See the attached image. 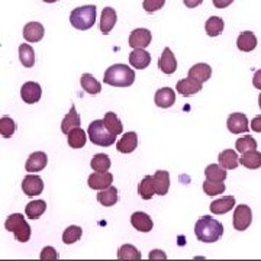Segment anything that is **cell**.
<instances>
[{"instance_id": "obj_39", "label": "cell", "mask_w": 261, "mask_h": 261, "mask_svg": "<svg viewBox=\"0 0 261 261\" xmlns=\"http://www.w3.org/2000/svg\"><path fill=\"white\" fill-rule=\"evenodd\" d=\"M235 148L238 152H247V151H254L257 148V141L254 140L252 137L247 135V137H243V138H238L237 142H235Z\"/></svg>"}, {"instance_id": "obj_5", "label": "cell", "mask_w": 261, "mask_h": 261, "mask_svg": "<svg viewBox=\"0 0 261 261\" xmlns=\"http://www.w3.org/2000/svg\"><path fill=\"white\" fill-rule=\"evenodd\" d=\"M5 228L9 232L15 233V238L18 240L19 243H27L31 238V226L25 221L23 215L13 214L10 215L9 218L5 222Z\"/></svg>"}, {"instance_id": "obj_31", "label": "cell", "mask_w": 261, "mask_h": 261, "mask_svg": "<svg viewBox=\"0 0 261 261\" xmlns=\"http://www.w3.org/2000/svg\"><path fill=\"white\" fill-rule=\"evenodd\" d=\"M86 141H87L86 132H84L80 126H79V128H74V129H71L68 132V145H70L71 148H83L84 145H86Z\"/></svg>"}, {"instance_id": "obj_48", "label": "cell", "mask_w": 261, "mask_h": 261, "mask_svg": "<svg viewBox=\"0 0 261 261\" xmlns=\"http://www.w3.org/2000/svg\"><path fill=\"white\" fill-rule=\"evenodd\" d=\"M252 84H254V87H255V89L261 90V70L255 71V74H254V79H252Z\"/></svg>"}, {"instance_id": "obj_30", "label": "cell", "mask_w": 261, "mask_h": 261, "mask_svg": "<svg viewBox=\"0 0 261 261\" xmlns=\"http://www.w3.org/2000/svg\"><path fill=\"white\" fill-rule=\"evenodd\" d=\"M80 84L89 94H99L102 92V84L99 83L93 77V74H90V73H86V74L82 75Z\"/></svg>"}, {"instance_id": "obj_25", "label": "cell", "mask_w": 261, "mask_h": 261, "mask_svg": "<svg viewBox=\"0 0 261 261\" xmlns=\"http://www.w3.org/2000/svg\"><path fill=\"white\" fill-rule=\"evenodd\" d=\"M79 126H80V116H79V113L75 111V106L73 105L70 112L65 115L64 119L61 122V130H63V134L68 135L70 130L74 129V128H79Z\"/></svg>"}, {"instance_id": "obj_46", "label": "cell", "mask_w": 261, "mask_h": 261, "mask_svg": "<svg viewBox=\"0 0 261 261\" xmlns=\"http://www.w3.org/2000/svg\"><path fill=\"white\" fill-rule=\"evenodd\" d=\"M233 0H214V6L218 8V9H224V8H228L229 5H232Z\"/></svg>"}, {"instance_id": "obj_6", "label": "cell", "mask_w": 261, "mask_h": 261, "mask_svg": "<svg viewBox=\"0 0 261 261\" xmlns=\"http://www.w3.org/2000/svg\"><path fill=\"white\" fill-rule=\"evenodd\" d=\"M252 222V212L250 206L240 205L233 212V228L237 231H245Z\"/></svg>"}, {"instance_id": "obj_42", "label": "cell", "mask_w": 261, "mask_h": 261, "mask_svg": "<svg viewBox=\"0 0 261 261\" xmlns=\"http://www.w3.org/2000/svg\"><path fill=\"white\" fill-rule=\"evenodd\" d=\"M16 130V123L9 116H3L0 119V134L3 138H10Z\"/></svg>"}, {"instance_id": "obj_13", "label": "cell", "mask_w": 261, "mask_h": 261, "mask_svg": "<svg viewBox=\"0 0 261 261\" xmlns=\"http://www.w3.org/2000/svg\"><path fill=\"white\" fill-rule=\"evenodd\" d=\"M48 157L45 152L42 151H37V152H32L29 155L28 161H27V166H25V170L28 173H37V171H41L44 168L47 167Z\"/></svg>"}, {"instance_id": "obj_19", "label": "cell", "mask_w": 261, "mask_h": 261, "mask_svg": "<svg viewBox=\"0 0 261 261\" xmlns=\"http://www.w3.org/2000/svg\"><path fill=\"white\" fill-rule=\"evenodd\" d=\"M44 27L39 22H29L23 27V38L28 42H39L44 38Z\"/></svg>"}, {"instance_id": "obj_37", "label": "cell", "mask_w": 261, "mask_h": 261, "mask_svg": "<svg viewBox=\"0 0 261 261\" xmlns=\"http://www.w3.org/2000/svg\"><path fill=\"white\" fill-rule=\"evenodd\" d=\"M118 258L119 260H141V252L137 250V247L130 244H125L118 251Z\"/></svg>"}, {"instance_id": "obj_34", "label": "cell", "mask_w": 261, "mask_h": 261, "mask_svg": "<svg viewBox=\"0 0 261 261\" xmlns=\"http://www.w3.org/2000/svg\"><path fill=\"white\" fill-rule=\"evenodd\" d=\"M19 60L23 64V67H27V68L34 67V64H35V53H34V48L28 45V44H22L19 47Z\"/></svg>"}, {"instance_id": "obj_8", "label": "cell", "mask_w": 261, "mask_h": 261, "mask_svg": "<svg viewBox=\"0 0 261 261\" xmlns=\"http://www.w3.org/2000/svg\"><path fill=\"white\" fill-rule=\"evenodd\" d=\"M226 126L228 130L231 134H244V132H248L250 126H248V118L244 115V113H232L229 115L228 121H226Z\"/></svg>"}, {"instance_id": "obj_44", "label": "cell", "mask_w": 261, "mask_h": 261, "mask_svg": "<svg viewBox=\"0 0 261 261\" xmlns=\"http://www.w3.org/2000/svg\"><path fill=\"white\" fill-rule=\"evenodd\" d=\"M60 255L56 251L54 247H45L42 251H41V260H57Z\"/></svg>"}, {"instance_id": "obj_36", "label": "cell", "mask_w": 261, "mask_h": 261, "mask_svg": "<svg viewBox=\"0 0 261 261\" xmlns=\"http://www.w3.org/2000/svg\"><path fill=\"white\" fill-rule=\"evenodd\" d=\"M226 168L218 164H211L205 168V176L207 180H214V181H225L226 178Z\"/></svg>"}, {"instance_id": "obj_41", "label": "cell", "mask_w": 261, "mask_h": 261, "mask_svg": "<svg viewBox=\"0 0 261 261\" xmlns=\"http://www.w3.org/2000/svg\"><path fill=\"white\" fill-rule=\"evenodd\" d=\"M82 228L80 226H75V225H71V226H68L67 229L63 233V243L64 244H74L75 241H79L80 238H82Z\"/></svg>"}, {"instance_id": "obj_23", "label": "cell", "mask_w": 261, "mask_h": 261, "mask_svg": "<svg viewBox=\"0 0 261 261\" xmlns=\"http://www.w3.org/2000/svg\"><path fill=\"white\" fill-rule=\"evenodd\" d=\"M237 47L243 53H251L252 49L257 47V38L251 31H245L243 34H240V37L237 39Z\"/></svg>"}, {"instance_id": "obj_2", "label": "cell", "mask_w": 261, "mask_h": 261, "mask_svg": "<svg viewBox=\"0 0 261 261\" xmlns=\"http://www.w3.org/2000/svg\"><path fill=\"white\" fill-rule=\"evenodd\" d=\"M103 82L113 87H128L135 82V71L125 64H113L105 71Z\"/></svg>"}, {"instance_id": "obj_16", "label": "cell", "mask_w": 261, "mask_h": 261, "mask_svg": "<svg viewBox=\"0 0 261 261\" xmlns=\"http://www.w3.org/2000/svg\"><path fill=\"white\" fill-rule=\"evenodd\" d=\"M154 102L159 108H163V109H167V108H171L174 102H176V94H174V90L170 89V87H163L157 90L155 93V97H154Z\"/></svg>"}, {"instance_id": "obj_10", "label": "cell", "mask_w": 261, "mask_h": 261, "mask_svg": "<svg viewBox=\"0 0 261 261\" xmlns=\"http://www.w3.org/2000/svg\"><path fill=\"white\" fill-rule=\"evenodd\" d=\"M87 183H89V187L93 190H103L106 187L112 186L113 176L109 171H96L89 177Z\"/></svg>"}, {"instance_id": "obj_26", "label": "cell", "mask_w": 261, "mask_h": 261, "mask_svg": "<svg viewBox=\"0 0 261 261\" xmlns=\"http://www.w3.org/2000/svg\"><path fill=\"white\" fill-rule=\"evenodd\" d=\"M218 161L226 170H233V168L238 167V164H240V159H238L237 152L232 151V149H225V151H222L218 155Z\"/></svg>"}, {"instance_id": "obj_12", "label": "cell", "mask_w": 261, "mask_h": 261, "mask_svg": "<svg viewBox=\"0 0 261 261\" xmlns=\"http://www.w3.org/2000/svg\"><path fill=\"white\" fill-rule=\"evenodd\" d=\"M159 68L164 74H173L177 70V60L170 48H164L159 60Z\"/></svg>"}, {"instance_id": "obj_7", "label": "cell", "mask_w": 261, "mask_h": 261, "mask_svg": "<svg viewBox=\"0 0 261 261\" xmlns=\"http://www.w3.org/2000/svg\"><path fill=\"white\" fill-rule=\"evenodd\" d=\"M41 96H42V89L35 82H27L20 87V97L23 99V102L28 103V105H34V103L39 102Z\"/></svg>"}, {"instance_id": "obj_4", "label": "cell", "mask_w": 261, "mask_h": 261, "mask_svg": "<svg viewBox=\"0 0 261 261\" xmlns=\"http://www.w3.org/2000/svg\"><path fill=\"white\" fill-rule=\"evenodd\" d=\"M96 22V6L87 5L75 8L70 15V23L79 31H87L94 25Z\"/></svg>"}, {"instance_id": "obj_35", "label": "cell", "mask_w": 261, "mask_h": 261, "mask_svg": "<svg viewBox=\"0 0 261 261\" xmlns=\"http://www.w3.org/2000/svg\"><path fill=\"white\" fill-rule=\"evenodd\" d=\"M103 122H105V125L108 126V129L111 130L112 134H115V135H119V134H122V130H123V125H122L121 119L116 116V113L108 112L106 115H105V118H103Z\"/></svg>"}, {"instance_id": "obj_49", "label": "cell", "mask_w": 261, "mask_h": 261, "mask_svg": "<svg viewBox=\"0 0 261 261\" xmlns=\"http://www.w3.org/2000/svg\"><path fill=\"white\" fill-rule=\"evenodd\" d=\"M183 3L186 5L187 8L193 9V8H197L203 3V0H183Z\"/></svg>"}, {"instance_id": "obj_45", "label": "cell", "mask_w": 261, "mask_h": 261, "mask_svg": "<svg viewBox=\"0 0 261 261\" xmlns=\"http://www.w3.org/2000/svg\"><path fill=\"white\" fill-rule=\"evenodd\" d=\"M149 260H155V258H160V260H166L167 258V254L161 250H154V251L149 252Z\"/></svg>"}, {"instance_id": "obj_14", "label": "cell", "mask_w": 261, "mask_h": 261, "mask_svg": "<svg viewBox=\"0 0 261 261\" xmlns=\"http://www.w3.org/2000/svg\"><path fill=\"white\" fill-rule=\"evenodd\" d=\"M137 147H138V135L134 130L126 132L121 140L118 141V144H116V148L122 154H130V152L135 151Z\"/></svg>"}, {"instance_id": "obj_17", "label": "cell", "mask_w": 261, "mask_h": 261, "mask_svg": "<svg viewBox=\"0 0 261 261\" xmlns=\"http://www.w3.org/2000/svg\"><path fill=\"white\" fill-rule=\"evenodd\" d=\"M130 224H132V226L137 231H141V232H149L152 229V226H154L152 219L145 212H135V214H132Z\"/></svg>"}, {"instance_id": "obj_15", "label": "cell", "mask_w": 261, "mask_h": 261, "mask_svg": "<svg viewBox=\"0 0 261 261\" xmlns=\"http://www.w3.org/2000/svg\"><path fill=\"white\" fill-rule=\"evenodd\" d=\"M202 89H203V83L197 82L195 79H190V77L180 80L176 86V90L183 96H193V94L199 93Z\"/></svg>"}, {"instance_id": "obj_3", "label": "cell", "mask_w": 261, "mask_h": 261, "mask_svg": "<svg viewBox=\"0 0 261 261\" xmlns=\"http://www.w3.org/2000/svg\"><path fill=\"white\" fill-rule=\"evenodd\" d=\"M87 134H89L90 141L93 142L94 145H99V147H111L116 141V135L108 129V126L105 125L103 119H97V121L92 122L89 125Z\"/></svg>"}, {"instance_id": "obj_32", "label": "cell", "mask_w": 261, "mask_h": 261, "mask_svg": "<svg viewBox=\"0 0 261 261\" xmlns=\"http://www.w3.org/2000/svg\"><path fill=\"white\" fill-rule=\"evenodd\" d=\"M138 193L144 200H149L152 196L155 195V186H154V177L152 176H145L141 180L138 186Z\"/></svg>"}, {"instance_id": "obj_47", "label": "cell", "mask_w": 261, "mask_h": 261, "mask_svg": "<svg viewBox=\"0 0 261 261\" xmlns=\"http://www.w3.org/2000/svg\"><path fill=\"white\" fill-rule=\"evenodd\" d=\"M251 129L255 132H261V115L255 116L251 122Z\"/></svg>"}, {"instance_id": "obj_33", "label": "cell", "mask_w": 261, "mask_h": 261, "mask_svg": "<svg viewBox=\"0 0 261 261\" xmlns=\"http://www.w3.org/2000/svg\"><path fill=\"white\" fill-rule=\"evenodd\" d=\"M224 28V19H221L219 16H212V18H209L206 20L205 29L206 34H207L209 37H218V35H221Z\"/></svg>"}, {"instance_id": "obj_40", "label": "cell", "mask_w": 261, "mask_h": 261, "mask_svg": "<svg viewBox=\"0 0 261 261\" xmlns=\"http://www.w3.org/2000/svg\"><path fill=\"white\" fill-rule=\"evenodd\" d=\"M203 192L207 196H216L222 195L225 192L224 181H214V180H207L203 183Z\"/></svg>"}, {"instance_id": "obj_9", "label": "cell", "mask_w": 261, "mask_h": 261, "mask_svg": "<svg viewBox=\"0 0 261 261\" xmlns=\"http://www.w3.org/2000/svg\"><path fill=\"white\" fill-rule=\"evenodd\" d=\"M22 190L29 197L41 195L44 190V181L37 174H28L22 181Z\"/></svg>"}, {"instance_id": "obj_29", "label": "cell", "mask_w": 261, "mask_h": 261, "mask_svg": "<svg viewBox=\"0 0 261 261\" xmlns=\"http://www.w3.org/2000/svg\"><path fill=\"white\" fill-rule=\"evenodd\" d=\"M47 211V202L45 200H32V202H29L27 207H25V214L28 218L31 219H38V218H41L44 212Z\"/></svg>"}, {"instance_id": "obj_1", "label": "cell", "mask_w": 261, "mask_h": 261, "mask_svg": "<svg viewBox=\"0 0 261 261\" xmlns=\"http://www.w3.org/2000/svg\"><path fill=\"white\" fill-rule=\"evenodd\" d=\"M195 233L202 243H215L224 235V225L212 216H202L195 225Z\"/></svg>"}, {"instance_id": "obj_38", "label": "cell", "mask_w": 261, "mask_h": 261, "mask_svg": "<svg viewBox=\"0 0 261 261\" xmlns=\"http://www.w3.org/2000/svg\"><path fill=\"white\" fill-rule=\"evenodd\" d=\"M90 166L94 171H108L111 168V159L108 154H96L90 161Z\"/></svg>"}, {"instance_id": "obj_11", "label": "cell", "mask_w": 261, "mask_h": 261, "mask_svg": "<svg viewBox=\"0 0 261 261\" xmlns=\"http://www.w3.org/2000/svg\"><path fill=\"white\" fill-rule=\"evenodd\" d=\"M151 32L145 28L134 29L129 35V47L137 49V48H147L151 44Z\"/></svg>"}, {"instance_id": "obj_28", "label": "cell", "mask_w": 261, "mask_h": 261, "mask_svg": "<svg viewBox=\"0 0 261 261\" xmlns=\"http://www.w3.org/2000/svg\"><path fill=\"white\" fill-rule=\"evenodd\" d=\"M118 199H119V196H118V189L113 186L106 187V189H103V190H100V192L97 193V200H99V203L103 206H113L118 202Z\"/></svg>"}, {"instance_id": "obj_20", "label": "cell", "mask_w": 261, "mask_h": 261, "mask_svg": "<svg viewBox=\"0 0 261 261\" xmlns=\"http://www.w3.org/2000/svg\"><path fill=\"white\" fill-rule=\"evenodd\" d=\"M235 206V197L233 196H225L211 203V212L215 215H225L232 211Z\"/></svg>"}, {"instance_id": "obj_50", "label": "cell", "mask_w": 261, "mask_h": 261, "mask_svg": "<svg viewBox=\"0 0 261 261\" xmlns=\"http://www.w3.org/2000/svg\"><path fill=\"white\" fill-rule=\"evenodd\" d=\"M42 2H45V3H56L58 0H42Z\"/></svg>"}, {"instance_id": "obj_51", "label": "cell", "mask_w": 261, "mask_h": 261, "mask_svg": "<svg viewBox=\"0 0 261 261\" xmlns=\"http://www.w3.org/2000/svg\"><path fill=\"white\" fill-rule=\"evenodd\" d=\"M258 106H260V109H261V94L258 96Z\"/></svg>"}, {"instance_id": "obj_27", "label": "cell", "mask_w": 261, "mask_h": 261, "mask_svg": "<svg viewBox=\"0 0 261 261\" xmlns=\"http://www.w3.org/2000/svg\"><path fill=\"white\" fill-rule=\"evenodd\" d=\"M240 164L244 167L250 168V170H255V168L261 167V152L254 149V151H247L244 152L243 157L240 159Z\"/></svg>"}, {"instance_id": "obj_21", "label": "cell", "mask_w": 261, "mask_h": 261, "mask_svg": "<svg viewBox=\"0 0 261 261\" xmlns=\"http://www.w3.org/2000/svg\"><path fill=\"white\" fill-rule=\"evenodd\" d=\"M116 20H118V16H116L115 9H112V8L103 9L102 18H100V32L103 35H108L112 31L113 27L116 25Z\"/></svg>"}, {"instance_id": "obj_18", "label": "cell", "mask_w": 261, "mask_h": 261, "mask_svg": "<svg viewBox=\"0 0 261 261\" xmlns=\"http://www.w3.org/2000/svg\"><path fill=\"white\" fill-rule=\"evenodd\" d=\"M129 63L132 67L138 70H144L151 63V56L145 51V48H137L129 54Z\"/></svg>"}, {"instance_id": "obj_24", "label": "cell", "mask_w": 261, "mask_h": 261, "mask_svg": "<svg viewBox=\"0 0 261 261\" xmlns=\"http://www.w3.org/2000/svg\"><path fill=\"white\" fill-rule=\"evenodd\" d=\"M212 75V67H209V64L200 63V64H195L190 70H189V77L195 79L200 83H205L211 79Z\"/></svg>"}, {"instance_id": "obj_22", "label": "cell", "mask_w": 261, "mask_h": 261, "mask_svg": "<svg viewBox=\"0 0 261 261\" xmlns=\"http://www.w3.org/2000/svg\"><path fill=\"white\" fill-rule=\"evenodd\" d=\"M154 177V186H155V193L160 196H164L168 193L170 189V174L166 170H159L155 171Z\"/></svg>"}, {"instance_id": "obj_43", "label": "cell", "mask_w": 261, "mask_h": 261, "mask_svg": "<svg viewBox=\"0 0 261 261\" xmlns=\"http://www.w3.org/2000/svg\"><path fill=\"white\" fill-rule=\"evenodd\" d=\"M164 3H166V0H144L142 8L148 13H154V12L161 9L164 6Z\"/></svg>"}]
</instances>
